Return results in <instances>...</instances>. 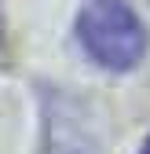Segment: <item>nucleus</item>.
Instances as JSON below:
<instances>
[{"label": "nucleus", "instance_id": "2", "mask_svg": "<svg viewBox=\"0 0 150 154\" xmlns=\"http://www.w3.org/2000/svg\"><path fill=\"white\" fill-rule=\"evenodd\" d=\"M143 154H150V140H146V143H143Z\"/></svg>", "mask_w": 150, "mask_h": 154}, {"label": "nucleus", "instance_id": "1", "mask_svg": "<svg viewBox=\"0 0 150 154\" xmlns=\"http://www.w3.org/2000/svg\"><path fill=\"white\" fill-rule=\"evenodd\" d=\"M84 51L103 70L124 73L146 55V26L124 0H92L77 18Z\"/></svg>", "mask_w": 150, "mask_h": 154}]
</instances>
